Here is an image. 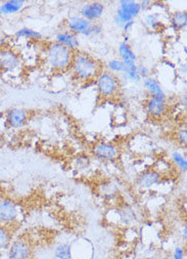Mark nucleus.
<instances>
[{
	"instance_id": "nucleus-20",
	"label": "nucleus",
	"mask_w": 187,
	"mask_h": 259,
	"mask_svg": "<svg viewBox=\"0 0 187 259\" xmlns=\"http://www.w3.org/2000/svg\"><path fill=\"white\" fill-rule=\"evenodd\" d=\"M14 231L11 226L0 225V251L8 250L13 242Z\"/></svg>"
},
{
	"instance_id": "nucleus-28",
	"label": "nucleus",
	"mask_w": 187,
	"mask_h": 259,
	"mask_svg": "<svg viewBox=\"0 0 187 259\" xmlns=\"http://www.w3.org/2000/svg\"><path fill=\"white\" fill-rule=\"evenodd\" d=\"M137 72L142 80H145L151 76V69L145 64L137 63Z\"/></svg>"
},
{
	"instance_id": "nucleus-16",
	"label": "nucleus",
	"mask_w": 187,
	"mask_h": 259,
	"mask_svg": "<svg viewBox=\"0 0 187 259\" xmlns=\"http://www.w3.org/2000/svg\"><path fill=\"white\" fill-rule=\"evenodd\" d=\"M163 20H162V14L159 12H148L143 18V25L146 29L158 32L162 30L163 28Z\"/></svg>"
},
{
	"instance_id": "nucleus-34",
	"label": "nucleus",
	"mask_w": 187,
	"mask_h": 259,
	"mask_svg": "<svg viewBox=\"0 0 187 259\" xmlns=\"http://www.w3.org/2000/svg\"><path fill=\"white\" fill-rule=\"evenodd\" d=\"M3 142H4V141H3V138H2V137H0V147H2V146H3Z\"/></svg>"
},
{
	"instance_id": "nucleus-19",
	"label": "nucleus",
	"mask_w": 187,
	"mask_h": 259,
	"mask_svg": "<svg viewBox=\"0 0 187 259\" xmlns=\"http://www.w3.org/2000/svg\"><path fill=\"white\" fill-rule=\"evenodd\" d=\"M170 27L176 31L180 32L187 27V13L186 11H178L173 13L169 18Z\"/></svg>"
},
{
	"instance_id": "nucleus-26",
	"label": "nucleus",
	"mask_w": 187,
	"mask_h": 259,
	"mask_svg": "<svg viewBox=\"0 0 187 259\" xmlns=\"http://www.w3.org/2000/svg\"><path fill=\"white\" fill-rule=\"evenodd\" d=\"M106 68H107V71L118 76V74L119 75L123 74V72L125 70V65L119 59H112L106 64Z\"/></svg>"
},
{
	"instance_id": "nucleus-17",
	"label": "nucleus",
	"mask_w": 187,
	"mask_h": 259,
	"mask_svg": "<svg viewBox=\"0 0 187 259\" xmlns=\"http://www.w3.org/2000/svg\"><path fill=\"white\" fill-rule=\"evenodd\" d=\"M144 89L150 97H167L162 83L155 77L150 76L143 80Z\"/></svg>"
},
{
	"instance_id": "nucleus-15",
	"label": "nucleus",
	"mask_w": 187,
	"mask_h": 259,
	"mask_svg": "<svg viewBox=\"0 0 187 259\" xmlns=\"http://www.w3.org/2000/svg\"><path fill=\"white\" fill-rule=\"evenodd\" d=\"M118 56L119 60H121L125 66L134 65L138 63L137 55L135 54L134 50L130 46L129 42L123 41L121 42L118 47Z\"/></svg>"
},
{
	"instance_id": "nucleus-30",
	"label": "nucleus",
	"mask_w": 187,
	"mask_h": 259,
	"mask_svg": "<svg viewBox=\"0 0 187 259\" xmlns=\"http://www.w3.org/2000/svg\"><path fill=\"white\" fill-rule=\"evenodd\" d=\"M185 258H186L185 249L183 247H180V246L175 247L174 250H173L172 259H185Z\"/></svg>"
},
{
	"instance_id": "nucleus-11",
	"label": "nucleus",
	"mask_w": 187,
	"mask_h": 259,
	"mask_svg": "<svg viewBox=\"0 0 187 259\" xmlns=\"http://www.w3.org/2000/svg\"><path fill=\"white\" fill-rule=\"evenodd\" d=\"M146 110L153 119L164 118L169 111L167 97H150L146 103Z\"/></svg>"
},
{
	"instance_id": "nucleus-5",
	"label": "nucleus",
	"mask_w": 187,
	"mask_h": 259,
	"mask_svg": "<svg viewBox=\"0 0 187 259\" xmlns=\"http://www.w3.org/2000/svg\"><path fill=\"white\" fill-rule=\"evenodd\" d=\"M20 207L17 202L10 198H0V225H16L20 218Z\"/></svg>"
},
{
	"instance_id": "nucleus-33",
	"label": "nucleus",
	"mask_w": 187,
	"mask_h": 259,
	"mask_svg": "<svg viewBox=\"0 0 187 259\" xmlns=\"http://www.w3.org/2000/svg\"><path fill=\"white\" fill-rule=\"evenodd\" d=\"M164 62H165L164 64H166V65H167V66H169L170 68H172V69H176V65H175L174 63H172V62H170V61H167V60H166V61H164Z\"/></svg>"
},
{
	"instance_id": "nucleus-31",
	"label": "nucleus",
	"mask_w": 187,
	"mask_h": 259,
	"mask_svg": "<svg viewBox=\"0 0 187 259\" xmlns=\"http://www.w3.org/2000/svg\"><path fill=\"white\" fill-rule=\"evenodd\" d=\"M135 24H136V22H135V21H131V22L127 23L126 25H124V26H123V28H122V31H123L124 35L128 36V35H129V33L132 31L133 27L135 26Z\"/></svg>"
},
{
	"instance_id": "nucleus-3",
	"label": "nucleus",
	"mask_w": 187,
	"mask_h": 259,
	"mask_svg": "<svg viewBox=\"0 0 187 259\" xmlns=\"http://www.w3.org/2000/svg\"><path fill=\"white\" fill-rule=\"evenodd\" d=\"M98 96L103 100H112L117 98L121 90V79L107 71L103 70L95 79Z\"/></svg>"
},
{
	"instance_id": "nucleus-8",
	"label": "nucleus",
	"mask_w": 187,
	"mask_h": 259,
	"mask_svg": "<svg viewBox=\"0 0 187 259\" xmlns=\"http://www.w3.org/2000/svg\"><path fill=\"white\" fill-rule=\"evenodd\" d=\"M163 176L154 168H150L144 170L143 172L137 176L135 180V186L138 190L142 191H149L160 185L162 182Z\"/></svg>"
},
{
	"instance_id": "nucleus-2",
	"label": "nucleus",
	"mask_w": 187,
	"mask_h": 259,
	"mask_svg": "<svg viewBox=\"0 0 187 259\" xmlns=\"http://www.w3.org/2000/svg\"><path fill=\"white\" fill-rule=\"evenodd\" d=\"M74 54L71 50L54 41L49 43L44 49V63L46 67L54 72H66L70 70Z\"/></svg>"
},
{
	"instance_id": "nucleus-9",
	"label": "nucleus",
	"mask_w": 187,
	"mask_h": 259,
	"mask_svg": "<svg viewBox=\"0 0 187 259\" xmlns=\"http://www.w3.org/2000/svg\"><path fill=\"white\" fill-rule=\"evenodd\" d=\"M9 259H32L33 248L31 243L25 238L13 240L8 249Z\"/></svg>"
},
{
	"instance_id": "nucleus-13",
	"label": "nucleus",
	"mask_w": 187,
	"mask_h": 259,
	"mask_svg": "<svg viewBox=\"0 0 187 259\" xmlns=\"http://www.w3.org/2000/svg\"><path fill=\"white\" fill-rule=\"evenodd\" d=\"M30 118V112L22 108L11 109L6 115V122L9 128L19 129L24 127Z\"/></svg>"
},
{
	"instance_id": "nucleus-32",
	"label": "nucleus",
	"mask_w": 187,
	"mask_h": 259,
	"mask_svg": "<svg viewBox=\"0 0 187 259\" xmlns=\"http://www.w3.org/2000/svg\"><path fill=\"white\" fill-rule=\"evenodd\" d=\"M182 239L184 242H186V235H187V228H186V225H184V227L182 228Z\"/></svg>"
},
{
	"instance_id": "nucleus-36",
	"label": "nucleus",
	"mask_w": 187,
	"mask_h": 259,
	"mask_svg": "<svg viewBox=\"0 0 187 259\" xmlns=\"http://www.w3.org/2000/svg\"><path fill=\"white\" fill-rule=\"evenodd\" d=\"M147 259H157V258H154V257H150V258H147Z\"/></svg>"
},
{
	"instance_id": "nucleus-35",
	"label": "nucleus",
	"mask_w": 187,
	"mask_h": 259,
	"mask_svg": "<svg viewBox=\"0 0 187 259\" xmlns=\"http://www.w3.org/2000/svg\"><path fill=\"white\" fill-rule=\"evenodd\" d=\"M183 52H184V54H186V47L185 46L183 47Z\"/></svg>"
},
{
	"instance_id": "nucleus-29",
	"label": "nucleus",
	"mask_w": 187,
	"mask_h": 259,
	"mask_svg": "<svg viewBox=\"0 0 187 259\" xmlns=\"http://www.w3.org/2000/svg\"><path fill=\"white\" fill-rule=\"evenodd\" d=\"M104 33V26L98 22V23H93L91 31H90V37H99Z\"/></svg>"
},
{
	"instance_id": "nucleus-1",
	"label": "nucleus",
	"mask_w": 187,
	"mask_h": 259,
	"mask_svg": "<svg viewBox=\"0 0 187 259\" xmlns=\"http://www.w3.org/2000/svg\"><path fill=\"white\" fill-rule=\"evenodd\" d=\"M103 70V66L98 60L86 53L78 51L74 54L69 71L74 80L84 84L95 80Z\"/></svg>"
},
{
	"instance_id": "nucleus-7",
	"label": "nucleus",
	"mask_w": 187,
	"mask_h": 259,
	"mask_svg": "<svg viewBox=\"0 0 187 259\" xmlns=\"http://www.w3.org/2000/svg\"><path fill=\"white\" fill-rule=\"evenodd\" d=\"M95 157L104 162H114L120 156V148L111 142H99L92 150Z\"/></svg>"
},
{
	"instance_id": "nucleus-27",
	"label": "nucleus",
	"mask_w": 187,
	"mask_h": 259,
	"mask_svg": "<svg viewBox=\"0 0 187 259\" xmlns=\"http://www.w3.org/2000/svg\"><path fill=\"white\" fill-rule=\"evenodd\" d=\"M176 140L178 144L182 147H186L187 144V129L186 127H181L176 134Z\"/></svg>"
},
{
	"instance_id": "nucleus-21",
	"label": "nucleus",
	"mask_w": 187,
	"mask_h": 259,
	"mask_svg": "<svg viewBox=\"0 0 187 259\" xmlns=\"http://www.w3.org/2000/svg\"><path fill=\"white\" fill-rule=\"evenodd\" d=\"M54 256L57 259H73L72 245L69 243H60L54 248Z\"/></svg>"
},
{
	"instance_id": "nucleus-12",
	"label": "nucleus",
	"mask_w": 187,
	"mask_h": 259,
	"mask_svg": "<svg viewBox=\"0 0 187 259\" xmlns=\"http://www.w3.org/2000/svg\"><path fill=\"white\" fill-rule=\"evenodd\" d=\"M106 13V6L100 2L86 3L79 9V14L91 23H98Z\"/></svg>"
},
{
	"instance_id": "nucleus-24",
	"label": "nucleus",
	"mask_w": 187,
	"mask_h": 259,
	"mask_svg": "<svg viewBox=\"0 0 187 259\" xmlns=\"http://www.w3.org/2000/svg\"><path fill=\"white\" fill-rule=\"evenodd\" d=\"M122 77L131 83H140L143 82L142 78H140L138 72H137V64L125 66V70L122 74Z\"/></svg>"
},
{
	"instance_id": "nucleus-6",
	"label": "nucleus",
	"mask_w": 187,
	"mask_h": 259,
	"mask_svg": "<svg viewBox=\"0 0 187 259\" xmlns=\"http://www.w3.org/2000/svg\"><path fill=\"white\" fill-rule=\"evenodd\" d=\"M22 66V59L18 52L9 47L0 48V71L14 73Z\"/></svg>"
},
{
	"instance_id": "nucleus-4",
	"label": "nucleus",
	"mask_w": 187,
	"mask_h": 259,
	"mask_svg": "<svg viewBox=\"0 0 187 259\" xmlns=\"http://www.w3.org/2000/svg\"><path fill=\"white\" fill-rule=\"evenodd\" d=\"M143 11L140 8V4L135 0H121L118 3V7L114 17V24L122 29L124 25L131 21H135Z\"/></svg>"
},
{
	"instance_id": "nucleus-14",
	"label": "nucleus",
	"mask_w": 187,
	"mask_h": 259,
	"mask_svg": "<svg viewBox=\"0 0 187 259\" xmlns=\"http://www.w3.org/2000/svg\"><path fill=\"white\" fill-rule=\"evenodd\" d=\"M55 42L66 47L72 52L76 53L80 49V38L79 36L71 33L68 30H61L55 35Z\"/></svg>"
},
{
	"instance_id": "nucleus-22",
	"label": "nucleus",
	"mask_w": 187,
	"mask_h": 259,
	"mask_svg": "<svg viewBox=\"0 0 187 259\" xmlns=\"http://www.w3.org/2000/svg\"><path fill=\"white\" fill-rule=\"evenodd\" d=\"M171 162L182 174H185L187 171V159L185 154H183L181 151L174 150L171 152Z\"/></svg>"
},
{
	"instance_id": "nucleus-10",
	"label": "nucleus",
	"mask_w": 187,
	"mask_h": 259,
	"mask_svg": "<svg viewBox=\"0 0 187 259\" xmlns=\"http://www.w3.org/2000/svg\"><path fill=\"white\" fill-rule=\"evenodd\" d=\"M92 25H93V23L84 19L80 15L70 16L65 21L66 30L70 31L71 33H73L77 36L90 37V31H91Z\"/></svg>"
},
{
	"instance_id": "nucleus-23",
	"label": "nucleus",
	"mask_w": 187,
	"mask_h": 259,
	"mask_svg": "<svg viewBox=\"0 0 187 259\" xmlns=\"http://www.w3.org/2000/svg\"><path fill=\"white\" fill-rule=\"evenodd\" d=\"M15 36L17 38H25L28 40H41L42 39V34L38 32L37 30H34L29 27H23L20 28L16 33Z\"/></svg>"
},
{
	"instance_id": "nucleus-18",
	"label": "nucleus",
	"mask_w": 187,
	"mask_h": 259,
	"mask_svg": "<svg viewBox=\"0 0 187 259\" xmlns=\"http://www.w3.org/2000/svg\"><path fill=\"white\" fill-rule=\"evenodd\" d=\"M26 8L24 0H8L0 5V16L8 17L21 13Z\"/></svg>"
},
{
	"instance_id": "nucleus-25",
	"label": "nucleus",
	"mask_w": 187,
	"mask_h": 259,
	"mask_svg": "<svg viewBox=\"0 0 187 259\" xmlns=\"http://www.w3.org/2000/svg\"><path fill=\"white\" fill-rule=\"evenodd\" d=\"M118 215H119V219H120V222L124 223L125 225H129L131 224L132 222L135 221L136 219V214L134 212V210L127 206L121 210L118 211Z\"/></svg>"
}]
</instances>
